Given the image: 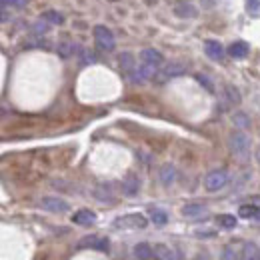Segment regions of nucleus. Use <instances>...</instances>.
I'll list each match as a JSON object with an SVG mask.
<instances>
[{
    "label": "nucleus",
    "instance_id": "23",
    "mask_svg": "<svg viewBox=\"0 0 260 260\" xmlns=\"http://www.w3.org/2000/svg\"><path fill=\"white\" fill-rule=\"evenodd\" d=\"M42 20H46V22H50V24H62V14H58L56 10H46V12H42V16H40Z\"/></svg>",
    "mask_w": 260,
    "mask_h": 260
},
{
    "label": "nucleus",
    "instance_id": "26",
    "mask_svg": "<svg viewBox=\"0 0 260 260\" xmlns=\"http://www.w3.org/2000/svg\"><path fill=\"white\" fill-rule=\"evenodd\" d=\"M232 122H234V126H238V128H248V126H250V118H248L244 112H236V114L232 116Z\"/></svg>",
    "mask_w": 260,
    "mask_h": 260
},
{
    "label": "nucleus",
    "instance_id": "17",
    "mask_svg": "<svg viewBox=\"0 0 260 260\" xmlns=\"http://www.w3.org/2000/svg\"><path fill=\"white\" fill-rule=\"evenodd\" d=\"M242 260H260V248L254 242H246L242 246Z\"/></svg>",
    "mask_w": 260,
    "mask_h": 260
},
{
    "label": "nucleus",
    "instance_id": "21",
    "mask_svg": "<svg viewBox=\"0 0 260 260\" xmlns=\"http://www.w3.org/2000/svg\"><path fill=\"white\" fill-rule=\"evenodd\" d=\"M216 222H218V226L228 228V230H230V228L236 226V222H238V220H236V216H234V214H218V216H216Z\"/></svg>",
    "mask_w": 260,
    "mask_h": 260
},
{
    "label": "nucleus",
    "instance_id": "14",
    "mask_svg": "<svg viewBox=\"0 0 260 260\" xmlns=\"http://www.w3.org/2000/svg\"><path fill=\"white\" fill-rule=\"evenodd\" d=\"M174 180H176V168L172 164H164L160 168V182L164 186H170L174 184Z\"/></svg>",
    "mask_w": 260,
    "mask_h": 260
},
{
    "label": "nucleus",
    "instance_id": "13",
    "mask_svg": "<svg viewBox=\"0 0 260 260\" xmlns=\"http://www.w3.org/2000/svg\"><path fill=\"white\" fill-rule=\"evenodd\" d=\"M180 212H182L186 218H198V216L206 214V206H204V204H184Z\"/></svg>",
    "mask_w": 260,
    "mask_h": 260
},
{
    "label": "nucleus",
    "instance_id": "12",
    "mask_svg": "<svg viewBox=\"0 0 260 260\" xmlns=\"http://www.w3.org/2000/svg\"><path fill=\"white\" fill-rule=\"evenodd\" d=\"M152 250H154V258L156 260H176L174 250L170 246H166V244H154Z\"/></svg>",
    "mask_w": 260,
    "mask_h": 260
},
{
    "label": "nucleus",
    "instance_id": "15",
    "mask_svg": "<svg viewBox=\"0 0 260 260\" xmlns=\"http://www.w3.org/2000/svg\"><path fill=\"white\" fill-rule=\"evenodd\" d=\"M134 256L140 260H148L154 256V250H152L150 244H146V242H138V244L134 246Z\"/></svg>",
    "mask_w": 260,
    "mask_h": 260
},
{
    "label": "nucleus",
    "instance_id": "32",
    "mask_svg": "<svg viewBox=\"0 0 260 260\" xmlns=\"http://www.w3.org/2000/svg\"><path fill=\"white\" fill-rule=\"evenodd\" d=\"M196 236H200V238H212V236H216V232H212V230H196Z\"/></svg>",
    "mask_w": 260,
    "mask_h": 260
},
{
    "label": "nucleus",
    "instance_id": "9",
    "mask_svg": "<svg viewBox=\"0 0 260 260\" xmlns=\"http://www.w3.org/2000/svg\"><path fill=\"white\" fill-rule=\"evenodd\" d=\"M248 52H250V44L248 42H244V40H236V42H232L230 46H228V54L232 56V58H246L248 56Z\"/></svg>",
    "mask_w": 260,
    "mask_h": 260
},
{
    "label": "nucleus",
    "instance_id": "1",
    "mask_svg": "<svg viewBox=\"0 0 260 260\" xmlns=\"http://www.w3.org/2000/svg\"><path fill=\"white\" fill-rule=\"evenodd\" d=\"M228 146H230V150L236 158L248 160V156H250V138L244 132H240V130L232 132L228 136Z\"/></svg>",
    "mask_w": 260,
    "mask_h": 260
},
{
    "label": "nucleus",
    "instance_id": "33",
    "mask_svg": "<svg viewBox=\"0 0 260 260\" xmlns=\"http://www.w3.org/2000/svg\"><path fill=\"white\" fill-rule=\"evenodd\" d=\"M194 260H210V256L206 254V252H200V254H196Z\"/></svg>",
    "mask_w": 260,
    "mask_h": 260
},
{
    "label": "nucleus",
    "instance_id": "30",
    "mask_svg": "<svg viewBox=\"0 0 260 260\" xmlns=\"http://www.w3.org/2000/svg\"><path fill=\"white\" fill-rule=\"evenodd\" d=\"M220 260H238V256H236V252H234V248H232V246H224Z\"/></svg>",
    "mask_w": 260,
    "mask_h": 260
},
{
    "label": "nucleus",
    "instance_id": "16",
    "mask_svg": "<svg viewBox=\"0 0 260 260\" xmlns=\"http://www.w3.org/2000/svg\"><path fill=\"white\" fill-rule=\"evenodd\" d=\"M238 216L242 218H256L260 220V206H254V204H242L238 208Z\"/></svg>",
    "mask_w": 260,
    "mask_h": 260
},
{
    "label": "nucleus",
    "instance_id": "19",
    "mask_svg": "<svg viewBox=\"0 0 260 260\" xmlns=\"http://www.w3.org/2000/svg\"><path fill=\"white\" fill-rule=\"evenodd\" d=\"M174 14L180 16V18H194L196 8L192 4H178V6L174 8Z\"/></svg>",
    "mask_w": 260,
    "mask_h": 260
},
{
    "label": "nucleus",
    "instance_id": "22",
    "mask_svg": "<svg viewBox=\"0 0 260 260\" xmlns=\"http://www.w3.org/2000/svg\"><path fill=\"white\" fill-rule=\"evenodd\" d=\"M186 72V66L180 64V62H170V64L164 68V74L166 76H180Z\"/></svg>",
    "mask_w": 260,
    "mask_h": 260
},
{
    "label": "nucleus",
    "instance_id": "10",
    "mask_svg": "<svg viewBox=\"0 0 260 260\" xmlns=\"http://www.w3.org/2000/svg\"><path fill=\"white\" fill-rule=\"evenodd\" d=\"M140 60H142V62H148V64L160 66L164 62V56L158 50H154V48H144V50L140 52Z\"/></svg>",
    "mask_w": 260,
    "mask_h": 260
},
{
    "label": "nucleus",
    "instance_id": "11",
    "mask_svg": "<svg viewBox=\"0 0 260 260\" xmlns=\"http://www.w3.org/2000/svg\"><path fill=\"white\" fill-rule=\"evenodd\" d=\"M138 190H140V180H138V176H136V174H128V176L122 180V192L126 196H134V194H138Z\"/></svg>",
    "mask_w": 260,
    "mask_h": 260
},
{
    "label": "nucleus",
    "instance_id": "3",
    "mask_svg": "<svg viewBox=\"0 0 260 260\" xmlns=\"http://www.w3.org/2000/svg\"><path fill=\"white\" fill-rule=\"evenodd\" d=\"M94 40H96L98 46H100L102 50H106V52L114 50V46H116L114 34L110 32L106 26H94Z\"/></svg>",
    "mask_w": 260,
    "mask_h": 260
},
{
    "label": "nucleus",
    "instance_id": "6",
    "mask_svg": "<svg viewBox=\"0 0 260 260\" xmlns=\"http://www.w3.org/2000/svg\"><path fill=\"white\" fill-rule=\"evenodd\" d=\"M40 206L48 212H56V214H62L68 212V202H64L62 198H56V196H44L40 200Z\"/></svg>",
    "mask_w": 260,
    "mask_h": 260
},
{
    "label": "nucleus",
    "instance_id": "4",
    "mask_svg": "<svg viewBox=\"0 0 260 260\" xmlns=\"http://www.w3.org/2000/svg\"><path fill=\"white\" fill-rule=\"evenodd\" d=\"M78 248H92V250H100V252H108L110 242H108V238H104V236L90 234V236H84V238L78 242Z\"/></svg>",
    "mask_w": 260,
    "mask_h": 260
},
{
    "label": "nucleus",
    "instance_id": "18",
    "mask_svg": "<svg viewBox=\"0 0 260 260\" xmlns=\"http://www.w3.org/2000/svg\"><path fill=\"white\" fill-rule=\"evenodd\" d=\"M56 52H58V56H62V58H70V56L76 52V46H74V42H70V40H62V42H58Z\"/></svg>",
    "mask_w": 260,
    "mask_h": 260
},
{
    "label": "nucleus",
    "instance_id": "29",
    "mask_svg": "<svg viewBox=\"0 0 260 260\" xmlns=\"http://www.w3.org/2000/svg\"><path fill=\"white\" fill-rule=\"evenodd\" d=\"M226 94H228V100H230V102H234V104H238V102H240V94H238V90H236L234 86H230V84H228Z\"/></svg>",
    "mask_w": 260,
    "mask_h": 260
},
{
    "label": "nucleus",
    "instance_id": "27",
    "mask_svg": "<svg viewBox=\"0 0 260 260\" xmlns=\"http://www.w3.org/2000/svg\"><path fill=\"white\" fill-rule=\"evenodd\" d=\"M246 14L250 18H260V0H248L246 2Z\"/></svg>",
    "mask_w": 260,
    "mask_h": 260
},
{
    "label": "nucleus",
    "instance_id": "34",
    "mask_svg": "<svg viewBox=\"0 0 260 260\" xmlns=\"http://www.w3.org/2000/svg\"><path fill=\"white\" fill-rule=\"evenodd\" d=\"M258 160H260V150H258Z\"/></svg>",
    "mask_w": 260,
    "mask_h": 260
},
{
    "label": "nucleus",
    "instance_id": "25",
    "mask_svg": "<svg viewBox=\"0 0 260 260\" xmlns=\"http://www.w3.org/2000/svg\"><path fill=\"white\" fill-rule=\"evenodd\" d=\"M120 68L124 70V72H132L134 70V56L130 54V52H122L120 54Z\"/></svg>",
    "mask_w": 260,
    "mask_h": 260
},
{
    "label": "nucleus",
    "instance_id": "24",
    "mask_svg": "<svg viewBox=\"0 0 260 260\" xmlns=\"http://www.w3.org/2000/svg\"><path fill=\"white\" fill-rule=\"evenodd\" d=\"M150 220H152L154 224H158V226H164V224L168 222V216H166V212H164V210L152 208V210H150Z\"/></svg>",
    "mask_w": 260,
    "mask_h": 260
},
{
    "label": "nucleus",
    "instance_id": "8",
    "mask_svg": "<svg viewBox=\"0 0 260 260\" xmlns=\"http://www.w3.org/2000/svg\"><path fill=\"white\" fill-rule=\"evenodd\" d=\"M204 52L212 60H222V56H224V48L218 40H206L204 42Z\"/></svg>",
    "mask_w": 260,
    "mask_h": 260
},
{
    "label": "nucleus",
    "instance_id": "20",
    "mask_svg": "<svg viewBox=\"0 0 260 260\" xmlns=\"http://www.w3.org/2000/svg\"><path fill=\"white\" fill-rule=\"evenodd\" d=\"M138 72H140V76H142L144 80H150V78H154V76H156V72H158V66L148 64V62H142V66L138 68Z\"/></svg>",
    "mask_w": 260,
    "mask_h": 260
},
{
    "label": "nucleus",
    "instance_id": "2",
    "mask_svg": "<svg viewBox=\"0 0 260 260\" xmlns=\"http://www.w3.org/2000/svg\"><path fill=\"white\" fill-rule=\"evenodd\" d=\"M228 184V172L226 170H212L206 178H204V186L208 192H218Z\"/></svg>",
    "mask_w": 260,
    "mask_h": 260
},
{
    "label": "nucleus",
    "instance_id": "31",
    "mask_svg": "<svg viewBox=\"0 0 260 260\" xmlns=\"http://www.w3.org/2000/svg\"><path fill=\"white\" fill-rule=\"evenodd\" d=\"M8 4L20 8V6H24V0H2V6H4V8H8Z\"/></svg>",
    "mask_w": 260,
    "mask_h": 260
},
{
    "label": "nucleus",
    "instance_id": "7",
    "mask_svg": "<svg viewBox=\"0 0 260 260\" xmlns=\"http://www.w3.org/2000/svg\"><path fill=\"white\" fill-rule=\"evenodd\" d=\"M72 222L80 224V226H90V224L96 222V214L92 210H88V208H82V210H76L72 214Z\"/></svg>",
    "mask_w": 260,
    "mask_h": 260
},
{
    "label": "nucleus",
    "instance_id": "5",
    "mask_svg": "<svg viewBox=\"0 0 260 260\" xmlns=\"http://www.w3.org/2000/svg\"><path fill=\"white\" fill-rule=\"evenodd\" d=\"M148 220L142 214H124L114 220V228H146Z\"/></svg>",
    "mask_w": 260,
    "mask_h": 260
},
{
    "label": "nucleus",
    "instance_id": "28",
    "mask_svg": "<svg viewBox=\"0 0 260 260\" xmlns=\"http://www.w3.org/2000/svg\"><path fill=\"white\" fill-rule=\"evenodd\" d=\"M32 30H34V34L42 36V34H46L48 30H50V22H46V20H42V18H40L38 22H34Z\"/></svg>",
    "mask_w": 260,
    "mask_h": 260
}]
</instances>
